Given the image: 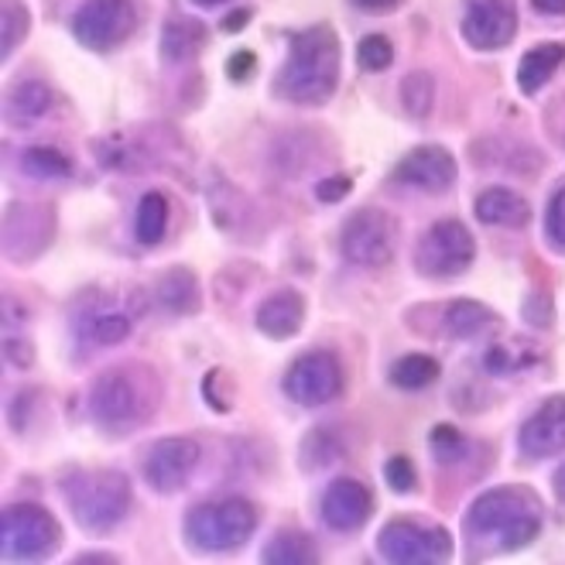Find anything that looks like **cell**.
Wrapping results in <instances>:
<instances>
[{
  "instance_id": "obj_36",
  "label": "cell",
  "mask_w": 565,
  "mask_h": 565,
  "mask_svg": "<svg viewBox=\"0 0 565 565\" xmlns=\"http://www.w3.org/2000/svg\"><path fill=\"white\" fill-rule=\"evenodd\" d=\"M384 480L394 493H408L415 487V462L408 456H391L384 467Z\"/></svg>"
},
{
  "instance_id": "obj_21",
  "label": "cell",
  "mask_w": 565,
  "mask_h": 565,
  "mask_svg": "<svg viewBox=\"0 0 565 565\" xmlns=\"http://www.w3.org/2000/svg\"><path fill=\"white\" fill-rule=\"evenodd\" d=\"M487 329H497V316L473 298H456L443 309V332L452 340H477Z\"/></svg>"
},
{
  "instance_id": "obj_15",
  "label": "cell",
  "mask_w": 565,
  "mask_h": 565,
  "mask_svg": "<svg viewBox=\"0 0 565 565\" xmlns=\"http://www.w3.org/2000/svg\"><path fill=\"white\" fill-rule=\"evenodd\" d=\"M518 446L527 459H552L565 449V397L555 394L542 402L521 425Z\"/></svg>"
},
{
  "instance_id": "obj_38",
  "label": "cell",
  "mask_w": 565,
  "mask_h": 565,
  "mask_svg": "<svg viewBox=\"0 0 565 565\" xmlns=\"http://www.w3.org/2000/svg\"><path fill=\"white\" fill-rule=\"evenodd\" d=\"M545 130H548V138L565 151V93H558L545 107Z\"/></svg>"
},
{
  "instance_id": "obj_5",
  "label": "cell",
  "mask_w": 565,
  "mask_h": 565,
  "mask_svg": "<svg viewBox=\"0 0 565 565\" xmlns=\"http://www.w3.org/2000/svg\"><path fill=\"white\" fill-rule=\"evenodd\" d=\"M257 527V511L244 497H220V501L195 504L185 514V539L199 552L241 548Z\"/></svg>"
},
{
  "instance_id": "obj_17",
  "label": "cell",
  "mask_w": 565,
  "mask_h": 565,
  "mask_svg": "<svg viewBox=\"0 0 565 565\" xmlns=\"http://www.w3.org/2000/svg\"><path fill=\"white\" fill-rule=\"evenodd\" d=\"M138 135H141V130H130V135H114V138L96 141V158L104 161L107 169L145 175L151 164L161 161V148L151 138L138 141Z\"/></svg>"
},
{
  "instance_id": "obj_45",
  "label": "cell",
  "mask_w": 565,
  "mask_h": 565,
  "mask_svg": "<svg viewBox=\"0 0 565 565\" xmlns=\"http://www.w3.org/2000/svg\"><path fill=\"white\" fill-rule=\"evenodd\" d=\"M195 4H203V8H216V4H223V0H195Z\"/></svg>"
},
{
  "instance_id": "obj_42",
  "label": "cell",
  "mask_w": 565,
  "mask_h": 565,
  "mask_svg": "<svg viewBox=\"0 0 565 565\" xmlns=\"http://www.w3.org/2000/svg\"><path fill=\"white\" fill-rule=\"evenodd\" d=\"M353 4L363 8V11H377V14H381V11H391V8L397 4V0H353Z\"/></svg>"
},
{
  "instance_id": "obj_35",
  "label": "cell",
  "mask_w": 565,
  "mask_h": 565,
  "mask_svg": "<svg viewBox=\"0 0 565 565\" xmlns=\"http://www.w3.org/2000/svg\"><path fill=\"white\" fill-rule=\"evenodd\" d=\"M545 237L555 250L565 254V185L552 195L548 213H545Z\"/></svg>"
},
{
  "instance_id": "obj_18",
  "label": "cell",
  "mask_w": 565,
  "mask_h": 565,
  "mask_svg": "<svg viewBox=\"0 0 565 565\" xmlns=\"http://www.w3.org/2000/svg\"><path fill=\"white\" fill-rule=\"evenodd\" d=\"M79 340L93 347H117L130 337V316L120 306H110L107 295H99V302L83 306L76 316Z\"/></svg>"
},
{
  "instance_id": "obj_29",
  "label": "cell",
  "mask_w": 565,
  "mask_h": 565,
  "mask_svg": "<svg viewBox=\"0 0 565 565\" xmlns=\"http://www.w3.org/2000/svg\"><path fill=\"white\" fill-rule=\"evenodd\" d=\"M391 384L394 387H402V391H418V387H428L431 381L439 377V363L431 360V356H425V353H408V356H402L391 367Z\"/></svg>"
},
{
  "instance_id": "obj_16",
  "label": "cell",
  "mask_w": 565,
  "mask_h": 565,
  "mask_svg": "<svg viewBox=\"0 0 565 565\" xmlns=\"http://www.w3.org/2000/svg\"><path fill=\"white\" fill-rule=\"evenodd\" d=\"M374 511V497L360 480L340 477L322 493V521L332 531H360Z\"/></svg>"
},
{
  "instance_id": "obj_37",
  "label": "cell",
  "mask_w": 565,
  "mask_h": 565,
  "mask_svg": "<svg viewBox=\"0 0 565 565\" xmlns=\"http://www.w3.org/2000/svg\"><path fill=\"white\" fill-rule=\"evenodd\" d=\"M524 322L539 326V329L552 326V298H548V291H531L524 298Z\"/></svg>"
},
{
  "instance_id": "obj_25",
  "label": "cell",
  "mask_w": 565,
  "mask_h": 565,
  "mask_svg": "<svg viewBox=\"0 0 565 565\" xmlns=\"http://www.w3.org/2000/svg\"><path fill=\"white\" fill-rule=\"evenodd\" d=\"M154 295H158V306L164 312H172V316H192V312H199V285H195V275L185 271V268H175V271L164 275L158 281Z\"/></svg>"
},
{
  "instance_id": "obj_31",
  "label": "cell",
  "mask_w": 565,
  "mask_h": 565,
  "mask_svg": "<svg viewBox=\"0 0 565 565\" xmlns=\"http://www.w3.org/2000/svg\"><path fill=\"white\" fill-rule=\"evenodd\" d=\"M402 107L412 120H425L431 110V76L428 73H412L402 83Z\"/></svg>"
},
{
  "instance_id": "obj_11",
  "label": "cell",
  "mask_w": 565,
  "mask_h": 565,
  "mask_svg": "<svg viewBox=\"0 0 565 565\" xmlns=\"http://www.w3.org/2000/svg\"><path fill=\"white\" fill-rule=\"evenodd\" d=\"M281 387H285V394L291 397V402L302 405V408L329 405L332 397H340V391H343L340 360L332 356V353H306V356H298L291 367L285 371Z\"/></svg>"
},
{
  "instance_id": "obj_14",
  "label": "cell",
  "mask_w": 565,
  "mask_h": 565,
  "mask_svg": "<svg viewBox=\"0 0 565 565\" xmlns=\"http://www.w3.org/2000/svg\"><path fill=\"white\" fill-rule=\"evenodd\" d=\"M394 182L422 192H446L456 182V158L439 145H422L394 164Z\"/></svg>"
},
{
  "instance_id": "obj_13",
  "label": "cell",
  "mask_w": 565,
  "mask_h": 565,
  "mask_svg": "<svg viewBox=\"0 0 565 565\" xmlns=\"http://www.w3.org/2000/svg\"><path fill=\"white\" fill-rule=\"evenodd\" d=\"M195 467H199V446L192 439H182V436L154 443L141 459V473H145L148 487L158 493L182 490Z\"/></svg>"
},
{
  "instance_id": "obj_7",
  "label": "cell",
  "mask_w": 565,
  "mask_h": 565,
  "mask_svg": "<svg viewBox=\"0 0 565 565\" xmlns=\"http://www.w3.org/2000/svg\"><path fill=\"white\" fill-rule=\"evenodd\" d=\"M397 234L402 230H397V220L387 210L367 206L347 220L340 234V250L356 268H384L397 254Z\"/></svg>"
},
{
  "instance_id": "obj_30",
  "label": "cell",
  "mask_w": 565,
  "mask_h": 565,
  "mask_svg": "<svg viewBox=\"0 0 565 565\" xmlns=\"http://www.w3.org/2000/svg\"><path fill=\"white\" fill-rule=\"evenodd\" d=\"M21 169L31 175V179H45V182H55V179H65L73 172L70 158L55 148H28L21 154Z\"/></svg>"
},
{
  "instance_id": "obj_19",
  "label": "cell",
  "mask_w": 565,
  "mask_h": 565,
  "mask_svg": "<svg viewBox=\"0 0 565 565\" xmlns=\"http://www.w3.org/2000/svg\"><path fill=\"white\" fill-rule=\"evenodd\" d=\"M257 329L264 332V337L271 340H288L295 337L298 329H302L306 322V298L298 295L295 288H281L275 295H268L257 309Z\"/></svg>"
},
{
  "instance_id": "obj_34",
  "label": "cell",
  "mask_w": 565,
  "mask_h": 565,
  "mask_svg": "<svg viewBox=\"0 0 565 565\" xmlns=\"http://www.w3.org/2000/svg\"><path fill=\"white\" fill-rule=\"evenodd\" d=\"M431 452H436L439 462H456L467 452V439H462L452 425H436L431 428Z\"/></svg>"
},
{
  "instance_id": "obj_24",
  "label": "cell",
  "mask_w": 565,
  "mask_h": 565,
  "mask_svg": "<svg viewBox=\"0 0 565 565\" xmlns=\"http://www.w3.org/2000/svg\"><path fill=\"white\" fill-rule=\"evenodd\" d=\"M539 347H531L524 340H501V343H490L480 356V367L493 377H508V374H518L531 363H539Z\"/></svg>"
},
{
  "instance_id": "obj_27",
  "label": "cell",
  "mask_w": 565,
  "mask_h": 565,
  "mask_svg": "<svg viewBox=\"0 0 565 565\" xmlns=\"http://www.w3.org/2000/svg\"><path fill=\"white\" fill-rule=\"evenodd\" d=\"M264 562L271 565H302V562H319V548L302 531H281L268 545H264Z\"/></svg>"
},
{
  "instance_id": "obj_26",
  "label": "cell",
  "mask_w": 565,
  "mask_h": 565,
  "mask_svg": "<svg viewBox=\"0 0 565 565\" xmlns=\"http://www.w3.org/2000/svg\"><path fill=\"white\" fill-rule=\"evenodd\" d=\"M49 110H52V89H49V83H42V79H24V83H18V86L11 89V96H8V114H11V120L21 124V127L42 120Z\"/></svg>"
},
{
  "instance_id": "obj_20",
  "label": "cell",
  "mask_w": 565,
  "mask_h": 565,
  "mask_svg": "<svg viewBox=\"0 0 565 565\" xmlns=\"http://www.w3.org/2000/svg\"><path fill=\"white\" fill-rule=\"evenodd\" d=\"M477 220L480 223H490V226H524L531 220V210L527 203L511 192V189H501V185H493V189H483L477 195V206H473Z\"/></svg>"
},
{
  "instance_id": "obj_22",
  "label": "cell",
  "mask_w": 565,
  "mask_h": 565,
  "mask_svg": "<svg viewBox=\"0 0 565 565\" xmlns=\"http://www.w3.org/2000/svg\"><path fill=\"white\" fill-rule=\"evenodd\" d=\"M562 62H565V45H558V42H542L535 49H527L521 65H518V86H521V93L535 96L558 73Z\"/></svg>"
},
{
  "instance_id": "obj_12",
  "label": "cell",
  "mask_w": 565,
  "mask_h": 565,
  "mask_svg": "<svg viewBox=\"0 0 565 565\" xmlns=\"http://www.w3.org/2000/svg\"><path fill=\"white\" fill-rule=\"evenodd\" d=\"M459 31H462V39H467V45L480 52H497L511 45L518 31L514 0H467V4H462Z\"/></svg>"
},
{
  "instance_id": "obj_8",
  "label": "cell",
  "mask_w": 565,
  "mask_h": 565,
  "mask_svg": "<svg viewBox=\"0 0 565 565\" xmlns=\"http://www.w3.org/2000/svg\"><path fill=\"white\" fill-rule=\"evenodd\" d=\"M477 257V241L459 220H443L431 230H425L418 247H415V268L425 278H456L473 264Z\"/></svg>"
},
{
  "instance_id": "obj_32",
  "label": "cell",
  "mask_w": 565,
  "mask_h": 565,
  "mask_svg": "<svg viewBox=\"0 0 565 565\" xmlns=\"http://www.w3.org/2000/svg\"><path fill=\"white\" fill-rule=\"evenodd\" d=\"M356 62H360L363 73H384L394 62V49L384 35H367L356 45Z\"/></svg>"
},
{
  "instance_id": "obj_10",
  "label": "cell",
  "mask_w": 565,
  "mask_h": 565,
  "mask_svg": "<svg viewBox=\"0 0 565 565\" xmlns=\"http://www.w3.org/2000/svg\"><path fill=\"white\" fill-rule=\"evenodd\" d=\"M138 28V11L130 0H86L73 18V35L89 52H110L124 45Z\"/></svg>"
},
{
  "instance_id": "obj_33",
  "label": "cell",
  "mask_w": 565,
  "mask_h": 565,
  "mask_svg": "<svg viewBox=\"0 0 565 565\" xmlns=\"http://www.w3.org/2000/svg\"><path fill=\"white\" fill-rule=\"evenodd\" d=\"M28 24L31 21H28V11H24L21 0H4V58L14 52V45L24 42Z\"/></svg>"
},
{
  "instance_id": "obj_4",
  "label": "cell",
  "mask_w": 565,
  "mask_h": 565,
  "mask_svg": "<svg viewBox=\"0 0 565 565\" xmlns=\"http://www.w3.org/2000/svg\"><path fill=\"white\" fill-rule=\"evenodd\" d=\"M62 493L73 518L79 521V527L93 531V535H107V531H114L130 511V483L127 477L114 470L65 477Z\"/></svg>"
},
{
  "instance_id": "obj_9",
  "label": "cell",
  "mask_w": 565,
  "mask_h": 565,
  "mask_svg": "<svg viewBox=\"0 0 565 565\" xmlns=\"http://www.w3.org/2000/svg\"><path fill=\"white\" fill-rule=\"evenodd\" d=\"M377 548L394 565H431L452 555V535L443 524H415V521H391Z\"/></svg>"
},
{
  "instance_id": "obj_3",
  "label": "cell",
  "mask_w": 565,
  "mask_h": 565,
  "mask_svg": "<svg viewBox=\"0 0 565 565\" xmlns=\"http://www.w3.org/2000/svg\"><path fill=\"white\" fill-rule=\"evenodd\" d=\"M542 508L527 487H497L477 497L467 514L470 542H493L501 552L524 548L539 539Z\"/></svg>"
},
{
  "instance_id": "obj_44",
  "label": "cell",
  "mask_w": 565,
  "mask_h": 565,
  "mask_svg": "<svg viewBox=\"0 0 565 565\" xmlns=\"http://www.w3.org/2000/svg\"><path fill=\"white\" fill-rule=\"evenodd\" d=\"M552 487H555V497H558V501L565 504V467H558V473H555Z\"/></svg>"
},
{
  "instance_id": "obj_41",
  "label": "cell",
  "mask_w": 565,
  "mask_h": 565,
  "mask_svg": "<svg viewBox=\"0 0 565 565\" xmlns=\"http://www.w3.org/2000/svg\"><path fill=\"white\" fill-rule=\"evenodd\" d=\"M531 8H535L539 14H548V18H562L565 0H531Z\"/></svg>"
},
{
  "instance_id": "obj_28",
  "label": "cell",
  "mask_w": 565,
  "mask_h": 565,
  "mask_svg": "<svg viewBox=\"0 0 565 565\" xmlns=\"http://www.w3.org/2000/svg\"><path fill=\"white\" fill-rule=\"evenodd\" d=\"M164 230H169V199H164L161 192L141 195L138 216H135V237L145 247H154L164 237Z\"/></svg>"
},
{
  "instance_id": "obj_23",
  "label": "cell",
  "mask_w": 565,
  "mask_h": 565,
  "mask_svg": "<svg viewBox=\"0 0 565 565\" xmlns=\"http://www.w3.org/2000/svg\"><path fill=\"white\" fill-rule=\"evenodd\" d=\"M206 45V24L195 18H172L161 28V58L164 62H189Z\"/></svg>"
},
{
  "instance_id": "obj_43",
  "label": "cell",
  "mask_w": 565,
  "mask_h": 565,
  "mask_svg": "<svg viewBox=\"0 0 565 565\" xmlns=\"http://www.w3.org/2000/svg\"><path fill=\"white\" fill-rule=\"evenodd\" d=\"M247 18H250V11H241V14H230V18L223 21V28H226V31H237V28H241V24H244Z\"/></svg>"
},
{
  "instance_id": "obj_39",
  "label": "cell",
  "mask_w": 565,
  "mask_h": 565,
  "mask_svg": "<svg viewBox=\"0 0 565 565\" xmlns=\"http://www.w3.org/2000/svg\"><path fill=\"white\" fill-rule=\"evenodd\" d=\"M350 189H353V182L347 175H329L316 185V195L322 199V203H340V199H347Z\"/></svg>"
},
{
  "instance_id": "obj_2",
  "label": "cell",
  "mask_w": 565,
  "mask_h": 565,
  "mask_svg": "<svg viewBox=\"0 0 565 565\" xmlns=\"http://www.w3.org/2000/svg\"><path fill=\"white\" fill-rule=\"evenodd\" d=\"M340 83V39L329 24H316L295 35L291 52L275 79L281 99L302 107H319L337 93Z\"/></svg>"
},
{
  "instance_id": "obj_40",
  "label": "cell",
  "mask_w": 565,
  "mask_h": 565,
  "mask_svg": "<svg viewBox=\"0 0 565 565\" xmlns=\"http://www.w3.org/2000/svg\"><path fill=\"white\" fill-rule=\"evenodd\" d=\"M254 52H237V55H230V62H226V76L230 79H237V83H244L250 73H254Z\"/></svg>"
},
{
  "instance_id": "obj_6",
  "label": "cell",
  "mask_w": 565,
  "mask_h": 565,
  "mask_svg": "<svg viewBox=\"0 0 565 565\" xmlns=\"http://www.w3.org/2000/svg\"><path fill=\"white\" fill-rule=\"evenodd\" d=\"M58 548V524L39 504H11L0 518V552L8 562H39Z\"/></svg>"
},
{
  "instance_id": "obj_1",
  "label": "cell",
  "mask_w": 565,
  "mask_h": 565,
  "mask_svg": "<svg viewBox=\"0 0 565 565\" xmlns=\"http://www.w3.org/2000/svg\"><path fill=\"white\" fill-rule=\"evenodd\" d=\"M161 405V381L145 363H127L99 374L89 391V415L110 436H135Z\"/></svg>"
}]
</instances>
